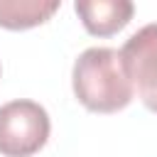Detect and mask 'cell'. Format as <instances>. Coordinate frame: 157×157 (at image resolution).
Returning a JSON list of instances; mask_svg holds the SVG:
<instances>
[{
	"instance_id": "6da1fadb",
	"label": "cell",
	"mask_w": 157,
	"mask_h": 157,
	"mask_svg": "<svg viewBox=\"0 0 157 157\" xmlns=\"http://www.w3.org/2000/svg\"><path fill=\"white\" fill-rule=\"evenodd\" d=\"M76 101L93 113H118L132 101V83L123 66L120 52L91 47L78 54L71 71Z\"/></svg>"
},
{
	"instance_id": "7a4b0ae2",
	"label": "cell",
	"mask_w": 157,
	"mask_h": 157,
	"mask_svg": "<svg viewBox=\"0 0 157 157\" xmlns=\"http://www.w3.org/2000/svg\"><path fill=\"white\" fill-rule=\"evenodd\" d=\"M52 132V120L44 105L37 101L17 98L0 105V155L2 157H32L37 155Z\"/></svg>"
},
{
	"instance_id": "5b68a950",
	"label": "cell",
	"mask_w": 157,
	"mask_h": 157,
	"mask_svg": "<svg viewBox=\"0 0 157 157\" xmlns=\"http://www.w3.org/2000/svg\"><path fill=\"white\" fill-rule=\"evenodd\" d=\"M59 5V0H0V27L29 29L44 25Z\"/></svg>"
},
{
	"instance_id": "277c9868",
	"label": "cell",
	"mask_w": 157,
	"mask_h": 157,
	"mask_svg": "<svg viewBox=\"0 0 157 157\" xmlns=\"http://www.w3.org/2000/svg\"><path fill=\"white\" fill-rule=\"evenodd\" d=\"M74 10L88 34L110 37L132 20L135 5L130 0H76Z\"/></svg>"
},
{
	"instance_id": "3957f363",
	"label": "cell",
	"mask_w": 157,
	"mask_h": 157,
	"mask_svg": "<svg viewBox=\"0 0 157 157\" xmlns=\"http://www.w3.org/2000/svg\"><path fill=\"white\" fill-rule=\"evenodd\" d=\"M120 59L142 105L157 113V22L130 34L120 49Z\"/></svg>"
}]
</instances>
